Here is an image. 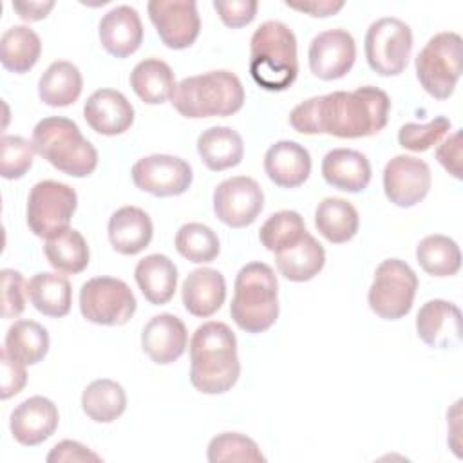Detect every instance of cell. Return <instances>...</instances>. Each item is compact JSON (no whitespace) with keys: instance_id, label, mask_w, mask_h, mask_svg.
I'll use <instances>...</instances> for the list:
<instances>
[{"instance_id":"8","label":"cell","mask_w":463,"mask_h":463,"mask_svg":"<svg viewBox=\"0 0 463 463\" xmlns=\"http://www.w3.org/2000/svg\"><path fill=\"white\" fill-rule=\"evenodd\" d=\"M416 289L414 269L402 259H385L374 271L367 302L380 318L398 320L411 311Z\"/></svg>"},{"instance_id":"46","label":"cell","mask_w":463,"mask_h":463,"mask_svg":"<svg viewBox=\"0 0 463 463\" xmlns=\"http://www.w3.org/2000/svg\"><path fill=\"white\" fill-rule=\"evenodd\" d=\"M439 165L456 179H461V130L450 134L436 150Z\"/></svg>"},{"instance_id":"34","label":"cell","mask_w":463,"mask_h":463,"mask_svg":"<svg viewBox=\"0 0 463 463\" xmlns=\"http://www.w3.org/2000/svg\"><path fill=\"white\" fill-rule=\"evenodd\" d=\"M43 253L47 257V262L58 273H67V275L81 273L89 266V259H90V251L85 237L74 228H67L61 233L51 239H45Z\"/></svg>"},{"instance_id":"37","label":"cell","mask_w":463,"mask_h":463,"mask_svg":"<svg viewBox=\"0 0 463 463\" xmlns=\"http://www.w3.org/2000/svg\"><path fill=\"white\" fill-rule=\"evenodd\" d=\"M416 260L432 277H452L461 268V251L454 239L447 235H427L416 246Z\"/></svg>"},{"instance_id":"21","label":"cell","mask_w":463,"mask_h":463,"mask_svg":"<svg viewBox=\"0 0 463 463\" xmlns=\"http://www.w3.org/2000/svg\"><path fill=\"white\" fill-rule=\"evenodd\" d=\"M101 47L116 56L127 58L134 54L143 42V24L137 11L130 5H116L99 20Z\"/></svg>"},{"instance_id":"44","label":"cell","mask_w":463,"mask_h":463,"mask_svg":"<svg viewBox=\"0 0 463 463\" xmlns=\"http://www.w3.org/2000/svg\"><path fill=\"white\" fill-rule=\"evenodd\" d=\"M259 4L255 0H215L213 9L226 27L239 29L253 22Z\"/></svg>"},{"instance_id":"39","label":"cell","mask_w":463,"mask_h":463,"mask_svg":"<svg viewBox=\"0 0 463 463\" xmlns=\"http://www.w3.org/2000/svg\"><path fill=\"white\" fill-rule=\"evenodd\" d=\"M307 233L304 219L298 212L282 210L268 217L260 226L259 239L268 251L277 253L282 248H288L300 241Z\"/></svg>"},{"instance_id":"26","label":"cell","mask_w":463,"mask_h":463,"mask_svg":"<svg viewBox=\"0 0 463 463\" xmlns=\"http://www.w3.org/2000/svg\"><path fill=\"white\" fill-rule=\"evenodd\" d=\"M134 279L143 297L154 306L170 302L177 289V268L161 253H152L141 259L136 264Z\"/></svg>"},{"instance_id":"43","label":"cell","mask_w":463,"mask_h":463,"mask_svg":"<svg viewBox=\"0 0 463 463\" xmlns=\"http://www.w3.org/2000/svg\"><path fill=\"white\" fill-rule=\"evenodd\" d=\"M2 315L4 318H14L25 309L27 282L16 269H2Z\"/></svg>"},{"instance_id":"13","label":"cell","mask_w":463,"mask_h":463,"mask_svg":"<svg viewBox=\"0 0 463 463\" xmlns=\"http://www.w3.org/2000/svg\"><path fill=\"white\" fill-rule=\"evenodd\" d=\"M262 208L264 192L260 184L248 175L224 179L213 190V212L217 219L230 228L253 224Z\"/></svg>"},{"instance_id":"24","label":"cell","mask_w":463,"mask_h":463,"mask_svg":"<svg viewBox=\"0 0 463 463\" xmlns=\"http://www.w3.org/2000/svg\"><path fill=\"white\" fill-rule=\"evenodd\" d=\"M322 177L336 190L358 194L371 181V163L358 150L333 148L322 159Z\"/></svg>"},{"instance_id":"5","label":"cell","mask_w":463,"mask_h":463,"mask_svg":"<svg viewBox=\"0 0 463 463\" xmlns=\"http://www.w3.org/2000/svg\"><path fill=\"white\" fill-rule=\"evenodd\" d=\"M230 315L237 327L257 335L279 318V282L266 262H250L235 277Z\"/></svg>"},{"instance_id":"31","label":"cell","mask_w":463,"mask_h":463,"mask_svg":"<svg viewBox=\"0 0 463 463\" xmlns=\"http://www.w3.org/2000/svg\"><path fill=\"white\" fill-rule=\"evenodd\" d=\"M358 226V212L347 199L326 197L315 210V228L326 241L333 244L351 241L356 235Z\"/></svg>"},{"instance_id":"30","label":"cell","mask_w":463,"mask_h":463,"mask_svg":"<svg viewBox=\"0 0 463 463\" xmlns=\"http://www.w3.org/2000/svg\"><path fill=\"white\" fill-rule=\"evenodd\" d=\"M27 297L36 311L60 318L71 311L72 289L65 275L42 271L27 280Z\"/></svg>"},{"instance_id":"12","label":"cell","mask_w":463,"mask_h":463,"mask_svg":"<svg viewBox=\"0 0 463 463\" xmlns=\"http://www.w3.org/2000/svg\"><path fill=\"white\" fill-rule=\"evenodd\" d=\"M134 184L156 197H175L184 194L194 179L192 166L170 154H152L141 157L132 166Z\"/></svg>"},{"instance_id":"33","label":"cell","mask_w":463,"mask_h":463,"mask_svg":"<svg viewBox=\"0 0 463 463\" xmlns=\"http://www.w3.org/2000/svg\"><path fill=\"white\" fill-rule=\"evenodd\" d=\"M42 54L40 36L27 25H13L0 38V61L14 74L29 72Z\"/></svg>"},{"instance_id":"6","label":"cell","mask_w":463,"mask_h":463,"mask_svg":"<svg viewBox=\"0 0 463 463\" xmlns=\"http://www.w3.org/2000/svg\"><path fill=\"white\" fill-rule=\"evenodd\" d=\"M33 145L56 170L71 177H87L98 166V152L89 139L83 137L72 119L49 116L36 123L33 130Z\"/></svg>"},{"instance_id":"11","label":"cell","mask_w":463,"mask_h":463,"mask_svg":"<svg viewBox=\"0 0 463 463\" xmlns=\"http://www.w3.org/2000/svg\"><path fill=\"white\" fill-rule=\"evenodd\" d=\"M136 297L127 282L114 277H92L80 289L83 318L98 326H123L136 313Z\"/></svg>"},{"instance_id":"20","label":"cell","mask_w":463,"mask_h":463,"mask_svg":"<svg viewBox=\"0 0 463 463\" xmlns=\"http://www.w3.org/2000/svg\"><path fill=\"white\" fill-rule=\"evenodd\" d=\"M83 118L94 132L101 136H118L132 127L134 107L119 90L98 89L87 98Z\"/></svg>"},{"instance_id":"42","label":"cell","mask_w":463,"mask_h":463,"mask_svg":"<svg viewBox=\"0 0 463 463\" xmlns=\"http://www.w3.org/2000/svg\"><path fill=\"white\" fill-rule=\"evenodd\" d=\"M450 130V121L445 116H436L429 123H405L398 130V143L411 152H425L439 143Z\"/></svg>"},{"instance_id":"4","label":"cell","mask_w":463,"mask_h":463,"mask_svg":"<svg viewBox=\"0 0 463 463\" xmlns=\"http://www.w3.org/2000/svg\"><path fill=\"white\" fill-rule=\"evenodd\" d=\"M174 109L190 119L226 118L244 105V87L230 71H210L184 78L172 94Z\"/></svg>"},{"instance_id":"45","label":"cell","mask_w":463,"mask_h":463,"mask_svg":"<svg viewBox=\"0 0 463 463\" xmlns=\"http://www.w3.org/2000/svg\"><path fill=\"white\" fill-rule=\"evenodd\" d=\"M0 364H2V391H0V396H2V400H7V398L18 394L24 389V385L27 382V373H25V364L9 356L5 349H2Z\"/></svg>"},{"instance_id":"1","label":"cell","mask_w":463,"mask_h":463,"mask_svg":"<svg viewBox=\"0 0 463 463\" xmlns=\"http://www.w3.org/2000/svg\"><path fill=\"white\" fill-rule=\"evenodd\" d=\"M391 99L385 90L364 85L351 92L335 90L298 103L289 114V125L307 136L329 134L354 139L374 136L389 121Z\"/></svg>"},{"instance_id":"35","label":"cell","mask_w":463,"mask_h":463,"mask_svg":"<svg viewBox=\"0 0 463 463\" xmlns=\"http://www.w3.org/2000/svg\"><path fill=\"white\" fill-rule=\"evenodd\" d=\"M81 409L92 421L110 423L127 409L125 389L109 378L94 380L81 394Z\"/></svg>"},{"instance_id":"49","label":"cell","mask_w":463,"mask_h":463,"mask_svg":"<svg viewBox=\"0 0 463 463\" xmlns=\"http://www.w3.org/2000/svg\"><path fill=\"white\" fill-rule=\"evenodd\" d=\"M289 9H297L300 13H307L309 16L315 18H326L336 14L342 7L344 2H333V0H322V2H286Z\"/></svg>"},{"instance_id":"40","label":"cell","mask_w":463,"mask_h":463,"mask_svg":"<svg viewBox=\"0 0 463 463\" xmlns=\"http://www.w3.org/2000/svg\"><path fill=\"white\" fill-rule=\"evenodd\" d=\"M206 456H208L210 463H222V461L262 463V461H266L259 445L251 438H248L241 432H221V434L213 436L208 443Z\"/></svg>"},{"instance_id":"16","label":"cell","mask_w":463,"mask_h":463,"mask_svg":"<svg viewBox=\"0 0 463 463\" xmlns=\"http://www.w3.org/2000/svg\"><path fill=\"white\" fill-rule=\"evenodd\" d=\"M354 60L356 43L353 34L345 29L322 31L309 43V69L324 81L344 78L353 69Z\"/></svg>"},{"instance_id":"32","label":"cell","mask_w":463,"mask_h":463,"mask_svg":"<svg viewBox=\"0 0 463 463\" xmlns=\"http://www.w3.org/2000/svg\"><path fill=\"white\" fill-rule=\"evenodd\" d=\"M83 90L80 69L65 60L52 61L38 81V96L49 107H69Z\"/></svg>"},{"instance_id":"29","label":"cell","mask_w":463,"mask_h":463,"mask_svg":"<svg viewBox=\"0 0 463 463\" xmlns=\"http://www.w3.org/2000/svg\"><path fill=\"white\" fill-rule=\"evenodd\" d=\"M130 87L143 103L161 105L172 98L177 83L166 61L159 58H145L132 69Z\"/></svg>"},{"instance_id":"10","label":"cell","mask_w":463,"mask_h":463,"mask_svg":"<svg viewBox=\"0 0 463 463\" xmlns=\"http://www.w3.org/2000/svg\"><path fill=\"white\" fill-rule=\"evenodd\" d=\"M78 206L76 190L65 183L45 179L36 183L27 197L29 230L42 239H51L69 228Z\"/></svg>"},{"instance_id":"14","label":"cell","mask_w":463,"mask_h":463,"mask_svg":"<svg viewBox=\"0 0 463 463\" xmlns=\"http://www.w3.org/2000/svg\"><path fill=\"white\" fill-rule=\"evenodd\" d=\"M146 9L157 36L168 49L183 51L197 40L201 20L194 0H152Z\"/></svg>"},{"instance_id":"25","label":"cell","mask_w":463,"mask_h":463,"mask_svg":"<svg viewBox=\"0 0 463 463\" xmlns=\"http://www.w3.org/2000/svg\"><path fill=\"white\" fill-rule=\"evenodd\" d=\"M154 235L150 215L137 206H121L109 219V241L121 255H137Z\"/></svg>"},{"instance_id":"47","label":"cell","mask_w":463,"mask_h":463,"mask_svg":"<svg viewBox=\"0 0 463 463\" xmlns=\"http://www.w3.org/2000/svg\"><path fill=\"white\" fill-rule=\"evenodd\" d=\"M47 461H101V456L74 439H63L56 443L47 454Z\"/></svg>"},{"instance_id":"18","label":"cell","mask_w":463,"mask_h":463,"mask_svg":"<svg viewBox=\"0 0 463 463\" xmlns=\"http://www.w3.org/2000/svg\"><path fill=\"white\" fill-rule=\"evenodd\" d=\"M188 345V331L184 322L172 315L161 313L152 317L141 331V347L152 362L168 365L183 356Z\"/></svg>"},{"instance_id":"7","label":"cell","mask_w":463,"mask_h":463,"mask_svg":"<svg viewBox=\"0 0 463 463\" xmlns=\"http://www.w3.org/2000/svg\"><path fill=\"white\" fill-rule=\"evenodd\" d=\"M414 65L416 78L429 96L450 98L461 76V36L454 31L434 34L418 52Z\"/></svg>"},{"instance_id":"48","label":"cell","mask_w":463,"mask_h":463,"mask_svg":"<svg viewBox=\"0 0 463 463\" xmlns=\"http://www.w3.org/2000/svg\"><path fill=\"white\" fill-rule=\"evenodd\" d=\"M54 7L52 0H16L13 2V9L18 13V16L25 22H40L43 20L51 9Z\"/></svg>"},{"instance_id":"23","label":"cell","mask_w":463,"mask_h":463,"mask_svg":"<svg viewBox=\"0 0 463 463\" xmlns=\"http://www.w3.org/2000/svg\"><path fill=\"white\" fill-rule=\"evenodd\" d=\"M184 309L201 318H208L221 309L226 298V282L221 271L213 268H197L190 271L181 288Z\"/></svg>"},{"instance_id":"15","label":"cell","mask_w":463,"mask_h":463,"mask_svg":"<svg viewBox=\"0 0 463 463\" xmlns=\"http://www.w3.org/2000/svg\"><path fill=\"white\" fill-rule=\"evenodd\" d=\"M430 183L429 165L414 156H394L383 168V192L400 208L421 203L430 190Z\"/></svg>"},{"instance_id":"2","label":"cell","mask_w":463,"mask_h":463,"mask_svg":"<svg viewBox=\"0 0 463 463\" xmlns=\"http://www.w3.org/2000/svg\"><path fill=\"white\" fill-rule=\"evenodd\" d=\"M241 374L235 333L224 322H204L190 340V382L203 394L230 391Z\"/></svg>"},{"instance_id":"19","label":"cell","mask_w":463,"mask_h":463,"mask_svg":"<svg viewBox=\"0 0 463 463\" xmlns=\"http://www.w3.org/2000/svg\"><path fill=\"white\" fill-rule=\"evenodd\" d=\"M416 331L429 347H454L461 342V311L443 298L427 300L416 315Z\"/></svg>"},{"instance_id":"28","label":"cell","mask_w":463,"mask_h":463,"mask_svg":"<svg viewBox=\"0 0 463 463\" xmlns=\"http://www.w3.org/2000/svg\"><path fill=\"white\" fill-rule=\"evenodd\" d=\"M197 152L208 170L222 172L242 161L244 143L232 127H210L197 137Z\"/></svg>"},{"instance_id":"9","label":"cell","mask_w":463,"mask_h":463,"mask_svg":"<svg viewBox=\"0 0 463 463\" xmlns=\"http://www.w3.org/2000/svg\"><path fill=\"white\" fill-rule=\"evenodd\" d=\"M367 65L380 76H398L405 71L412 51L411 27L394 16L374 20L364 40Z\"/></svg>"},{"instance_id":"36","label":"cell","mask_w":463,"mask_h":463,"mask_svg":"<svg viewBox=\"0 0 463 463\" xmlns=\"http://www.w3.org/2000/svg\"><path fill=\"white\" fill-rule=\"evenodd\" d=\"M4 349L25 365L42 362L49 351V333L34 320H16L9 326Z\"/></svg>"},{"instance_id":"3","label":"cell","mask_w":463,"mask_h":463,"mask_svg":"<svg viewBox=\"0 0 463 463\" xmlns=\"http://www.w3.org/2000/svg\"><path fill=\"white\" fill-rule=\"evenodd\" d=\"M250 74L253 81L269 92L289 89L298 74L297 38L279 22L260 24L250 40Z\"/></svg>"},{"instance_id":"22","label":"cell","mask_w":463,"mask_h":463,"mask_svg":"<svg viewBox=\"0 0 463 463\" xmlns=\"http://www.w3.org/2000/svg\"><path fill=\"white\" fill-rule=\"evenodd\" d=\"M264 170L277 186L297 188L311 174V156L297 141H277L266 150Z\"/></svg>"},{"instance_id":"41","label":"cell","mask_w":463,"mask_h":463,"mask_svg":"<svg viewBox=\"0 0 463 463\" xmlns=\"http://www.w3.org/2000/svg\"><path fill=\"white\" fill-rule=\"evenodd\" d=\"M34 145L22 136H2L0 141V174L4 179H20L33 166Z\"/></svg>"},{"instance_id":"38","label":"cell","mask_w":463,"mask_h":463,"mask_svg":"<svg viewBox=\"0 0 463 463\" xmlns=\"http://www.w3.org/2000/svg\"><path fill=\"white\" fill-rule=\"evenodd\" d=\"M175 250L181 257L195 264H206L217 259L221 251L217 233L201 222H186L175 233Z\"/></svg>"},{"instance_id":"17","label":"cell","mask_w":463,"mask_h":463,"mask_svg":"<svg viewBox=\"0 0 463 463\" xmlns=\"http://www.w3.org/2000/svg\"><path fill=\"white\" fill-rule=\"evenodd\" d=\"M58 421V407L49 398L31 396L13 409L9 429L20 445L34 447L54 434Z\"/></svg>"},{"instance_id":"27","label":"cell","mask_w":463,"mask_h":463,"mask_svg":"<svg viewBox=\"0 0 463 463\" xmlns=\"http://www.w3.org/2000/svg\"><path fill=\"white\" fill-rule=\"evenodd\" d=\"M275 262L280 275L291 282H307L326 264V251L322 244L307 232L295 244L275 253Z\"/></svg>"}]
</instances>
